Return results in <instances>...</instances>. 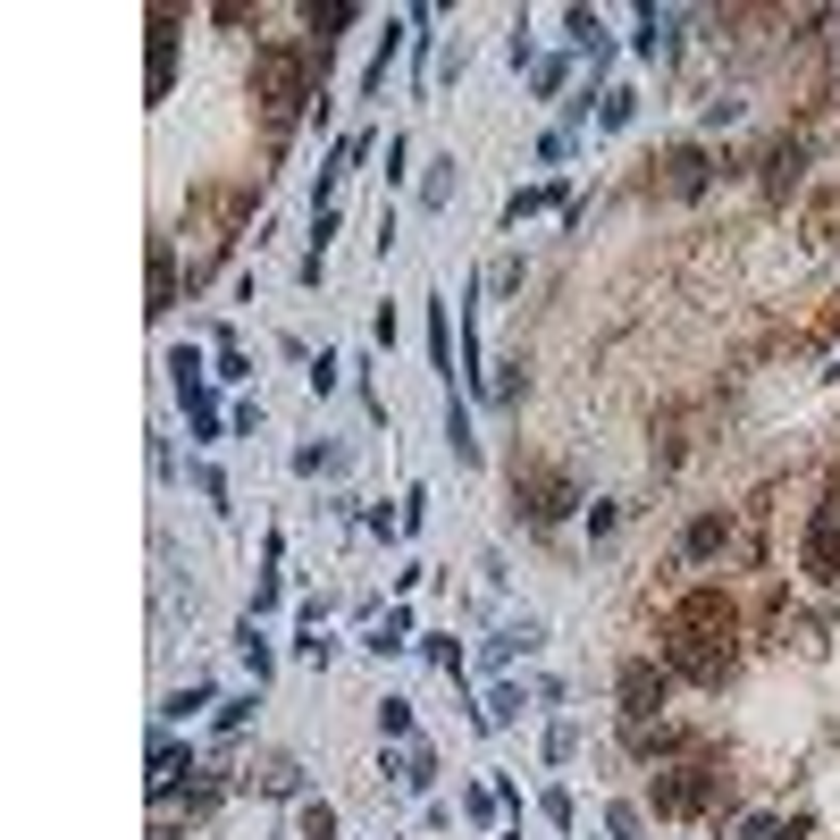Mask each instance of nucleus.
<instances>
[{"label":"nucleus","mask_w":840,"mask_h":840,"mask_svg":"<svg viewBox=\"0 0 840 840\" xmlns=\"http://www.w3.org/2000/svg\"><path fill=\"white\" fill-rule=\"evenodd\" d=\"M177 774H186V748H177V740H152V790H168Z\"/></svg>","instance_id":"obj_10"},{"label":"nucleus","mask_w":840,"mask_h":840,"mask_svg":"<svg viewBox=\"0 0 840 840\" xmlns=\"http://www.w3.org/2000/svg\"><path fill=\"white\" fill-rule=\"evenodd\" d=\"M404 631H412V622H404V614H387V622H379V639H370V647H379V656H395V647H404Z\"/></svg>","instance_id":"obj_16"},{"label":"nucleus","mask_w":840,"mask_h":840,"mask_svg":"<svg viewBox=\"0 0 840 840\" xmlns=\"http://www.w3.org/2000/svg\"><path fill=\"white\" fill-rule=\"evenodd\" d=\"M664 168H673V194H707V152H698V143H680Z\"/></svg>","instance_id":"obj_9"},{"label":"nucleus","mask_w":840,"mask_h":840,"mask_svg":"<svg viewBox=\"0 0 840 840\" xmlns=\"http://www.w3.org/2000/svg\"><path fill=\"white\" fill-rule=\"evenodd\" d=\"M521 505H530V521H563V513H572V487H563V480H530V487H521Z\"/></svg>","instance_id":"obj_6"},{"label":"nucleus","mask_w":840,"mask_h":840,"mask_svg":"<svg viewBox=\"0 0 840 840\" xmlns=\"http://www.w3.org/2000/svg\"><path fill=\"white\" fill-rule=\"evenodd\" d=\"M656 639H664V664L680 680H707V689H723L731 664H740V647H731V597L723 588H680Z\"/></svg>","instance_id":"obj_1"},{"label":"nucleus","mask_w":840,"mask_h":840,"mask_svg":"<svg viewBox=\"0 0 840 840\" xmlns=\"http://www.w3.org/2000/svg\"><path fill=\"white\" fill-rule=\"evenodd\" d=\"M168 294H177V260L152 253V311H168Z\"/></svg>","instance_id":"obj_11"},{"label":"nucleus","mask_w":840,"mask_h":840,"mask_svg":"<svg viewBox=\"0 0 840 840\" xmlns=\"http://www.w3.org/2000/svg\"><path fill=\"white\" fill-rule=\"evenodd\" d=\"M303 840H336V815H328V807H303Z\"/></svg>","instance_id":"obj_17"},{"label":"nucleus","mask_w":840,"mask_h":840,"mask_svg":"<svg viewBox=\"0 0 840 840\" xmlns=\"http://www.w3.org/2000/svg\"><path fill=\"white\" fill-rule=\"evenodd\" d=\"M807 572L815 581H840V496L815 505V521H807Z\"/></svg>","instance_id":"obj_5"},{"label":"nucleus","mask_w":840,"mask_h":840,"mask_svg":"<svg viewBox=\"0 0 840 840\" xmlns=\"http://www.w3.org/2000/svg\"><path fill=\"white\" fill-rule=\"evenodd\" d=\"M260 93L278 118H294L303 101H311V76H303V51H260Z\"/></svg>","instance_id":"obj_3"},{"label":"nucleus","mask_w":840,"mask_h":840,"mask_svg":"<svg viewBox=\"0 0 840 840\" xmlns=\"http://www.w3.org/2000/svg\"><path fill=\"white\" fill-rule=\"evenodd\" d=\"M714 807V765H673L656 774V815H707Z\"/></svg>","instance_id":"obj_2"},{"label":"nucleus","mask_w":840,"mask_h":840,"mask_svg":"<svg viewBox=\"0 0 840 840\" xmlns=\"http://www.w3.org/2000/svg\"><path fill=\"white\" fill-rule=\"evenodd\" d=\"M723 538H731V521H723V513H707V521H689L680 555H689V563H707V555H723Z\"/></svg>","instance_id":"obj_8"},{"label":"nucleus","mask_w":840,"mask_h":840,"mask_svg":"<svg viewBox=\"0 0 840 840\" xmlns=\"http://www.w3.org/2000/svg\"><path fill=\"white\" fill-rule=\"evenodd\" d=\"M404 781H412V790H429V781H437V756H429V748H412V756H404Z\"/></svg>","instance_id":"obj_12"},{"label":"nucleus","mask_w":840,"mask_h":840,"mask_svg":"<svg viewBox=\"0 0 840 840\" xmlns=\"http://www.w3.org/2000/svg\"><path fill=\"white\" fill-rule=\"evenodd\" d=\"M748 840H799V832H790L781 815H756V824H748Z\"/></svg>","instance_id":"obj_18"},{"label":"nucleus","mask_w":840,"mask_h":840,"mask_svg":"<svg viewBox=\"0 0 840 840\" xmlns=\"http://www.w3.org/2000/svg\"><path fill=\"white\" fill-rule=\"evenodd\" d=\"M799 168H807V143L790 135V143H774V161H765V186H774V194H790V186H799Z\"/></svg>","instance_id":"obj_7"},{"label":"nucleus","mask_w":840,"mask_h":840,"mask_svg":"<svg viewBox=\"0 0 840 840\" xmlns=\"http://www.w3.org/2000/svg\"><path fill=\"white\" fill-rule=\"evenodd\" d=\"M547 756H555V765H563V756H581V731H572V723H555V731H547Z\"/></svg>","instance_id":"obj_15"},{"label":"nucleus","mask_w":840,"mask_h":840,"mask_svg":"<svg viewBox=\"0 0 840 840\" xmlns=\"http://www.w3.org/2000/svg\"><path fill=\"white\" fill-rule=\"evenodd\" d=\"M336 462H345L336 446H303V454H294V471H336Z\"/></svg>","instance_id":"obj_14"},{"label":"nucleus","mask_w":840,"mask_h":840,"mask_svg":"<svg viewBox=\"0 0 840 840\" xmlns=\"http://www.w3.org/2000/svg\"><path fill=\"white\" fill-rule=\"evenodd\" d=\"M311 26H320V42H328L336 26H354V9H345V0H328V9H311Z\"/></svg>","instance_id":"obj_13"},{"label":"nucleus","mask_w":840,"mask_h":840,"mask_svg":"<svg viewBox=\"0 0 840 840\" xmlns=\"http://www.w3.org/2000/svg\"><path fill=\"white\" fill-rule=\"evenodd\" d=\"M664 698H673V664H622V707H631V723H647Z\"/></svg>","instance_id":"obj_4"}]
</instances>
